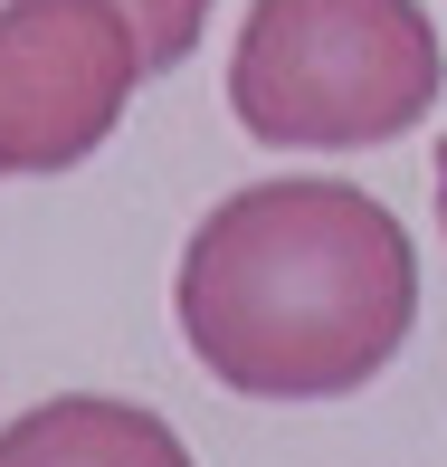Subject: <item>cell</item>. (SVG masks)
<instances>
[{"label": "cell", "mask_w": 447, "mask_h": 467, "mask_svg": "<svg viewBox=\"0 0 447 467\" xmlns=\"http://www.w3.org/2000/svg\"><path fill=\"white\" fill-rule=\"evenodd\" d=\"M181 344L248 400H343L419 325V248L352 182H248L172 267Z\"/></svg>", "instance_id": "cell-1"}, {"label": "cell", "mask_w": 447, "mask_h": 467, "mask_svg": "<svg viewBox=\"0 0 447 467\" xmlns=\"http://www.w3.org/2000/svg\"><path fill=\"white\" fill-rule=\"evenodd\" d=\"M447 87L419 0H258L229 48V115L276 153L400 143Z\"/></svg>", "instance_id": "cell-2"}, {"label": "cell", "mask_w": 447, "mask_h": 467, "mask_svg": "<svg viewBox=\"0 0 447 467\" xmlns=\"http://www.w3.org/2000/svg\"><path fill=\"white\" fill-rule=\"evenodd\" d=\"M153 77L115 0H0V172H76Z\"/></svg>", "instance_id": "cell-3"}, {"label": "cell", "mask_w": 447, "mask_h": 467, "mask_svg": "<svg viewBox=\"0 0 447 467\" xmlns=\"http://www.w3.org/2000/svg\"><path fill=\"white\" fill-rule=\"evenodd\" d=\"M0 467H190L181 430L143 400L105 391H57L0 430Z\"/></svg>", "instance_id": "cell-4"}, {"label": "cell", "mask_w": 447, "mask_h": 467, "mask_svg": "<svg viewBox=\"0 0 447 467\" xmlns=\"http://www.w3.org/2000/svg\"><path fill=\"white\" fill-rule=\"evenodd\" d=\"M115 10L143 29V57H153V77H162V67H181V57L200 48V29H209V0H115Z\"/></svg>", "instance_id": "cell-5"}, {"label": "cell", "mask_w": 447, "mask_h": 467, "mask_svg": "<svg viewBox=\"0 0 447 467\" xmlns=\"http://www.w3.org/2000/svg\"><path fill=\"white\" fill-rule=\"evenodd\" d=\"M438 229H447V143H438Z\"/></svg>", "instance_id": "cell-6"}]
</instances>
